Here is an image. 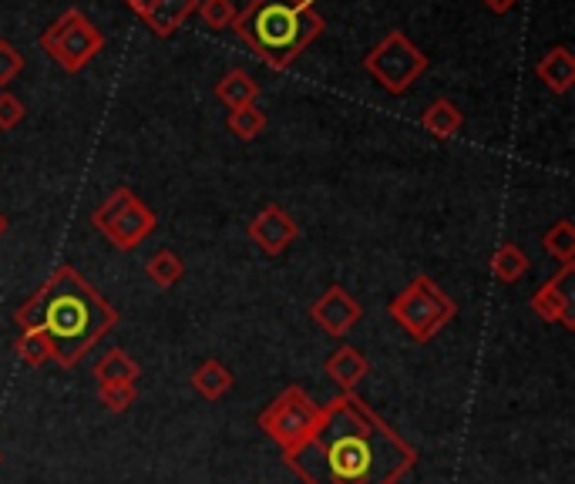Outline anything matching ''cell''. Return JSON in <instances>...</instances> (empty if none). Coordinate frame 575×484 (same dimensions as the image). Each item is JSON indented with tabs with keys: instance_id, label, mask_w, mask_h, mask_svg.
Listing matches in <instances>:
<instances>
[{
	"instance_id": "obj_13",
	"label": "cell",
	"mask_w": 575,
	"mask_h": 484,
	"mask_svg": "<svg viewBox=\"0 0 575 484\" xmlns=\"http://www.w3.org/2000/svg\"><path fill=\"white\" fill-rule=\"evenodd\" d=\"M324 370H327L330 380H337L343 387V393H353V387H357L371 374V361L361 354L357 346H340L327 357Z\"/></svg>"
},
{
	"instance_id": "obj_29",
	"label": "cell",
	"mask_w": 575,
	"mask_h": 484,
	"mask_svg": "<svg viewBox=\"0 0 575 484\" xmlns=\"http://www.w3.org/2000/svg\"><path fill=\"white\" fill-rule=\"evenodd\" d=\"M125 4H128L131 11H136L139 17H145V14H149V11H152L155 4H159V0H125Z\"/></svg>"
},
{
	"instance_id": "obj_15",
	"label": "cell",
	"mask_w": 575,
	"mask_h": 484,
	"mask_svg": "<svg viewBox=\"0 0 575 484\" xmlns=\"http://www.w3.org/2000/svg\"><path fill=\"white\" fill-rule=\"evenodd\" d=\"M199 8V0H159V4L142 17L159 37H172L186 24V17Z\"/></svg>"
},
{
	"instance_id": "obj_22",
	"label": "cell",
	"mask_w": 575,
	"mask_h": 484,
	"mask_svg": "<svg viewBox=\"0 0 575 484\" xmlns=\"http://www.w3.org/2000/svg\"><path fill=\"white\" fill-rule=\"evenodd\" d=\"M542 249L549 256H555L562 267L565 262H575V226L568 223V219H559V223L542 236Z\"/></svg>"
},
{
	"instance_id": "obj_5",
	"label": "cell",
	"mask_w": 575,
	"mask_h": 484,
	"mask_svg": "<svg viewBox=\"0 0 575 484\" xmlns=\"http://www.w3.org/2000/svg\"><path fill=\"white\" fill-rule=\"evenodd\" d=\"M324 408L309 401V393L296 383L280 390V398L270 401V408L259 414V430L270 437L273 445H280L283 458L293 455L309 434L320 427Z\"/></svg>"
},
{
	"instance_id": "obj_21",
	"label": "cell",
	"mask_w": 575,
	"mask_h": 484,
	"mask_svg": "<svg viewBox=\"0 0 575 484\" xmlns=\"http://www.w3.org/2000/svg\"><path fill=\"white\" fill-rule=\"evenodd\" d=\"M14 350H17V357H21L27 367H44L48 361H55L51 340L44 337L40 330H21V337H17V343H14Z\"/></svg>"
},
{
	"instance_id": "obj_26",
	"label": "cell",
	"mask_w": 575,
	"mask_h": 484,
	"mask_svg": "<svg viewBox=\"0 0 575 484\" xmlns=\"http://www.w3.org/2000/svg\"><path fill=\"white\" fill-rule=\"evenodd\" d=\"M24 71V55L11 40H0V87H8Z\"/></svg>"
},
{
	"instance_id": "obj_6",
	"label": "cell",
	"mask_w": 575,
	"mask_h": 484,
	"mask_svg": "<svg viewBox=\"0 0 575 484\" xmlns=\"http://www.w3.org/2000/svg\"><path fill=\"white\" fill-rule=\"evenodd\" d=\"M92 226L121 252L139 249L159 226L155 212L136 199L131 189H115L95 212H92Z\"/></svg>"
},
{
	"instance_id": "obj_12",
	"label": "cell",
	"mask_w": 575,
	"mask_h": 484,
	"mask_svg": "<svg viewBox=\"0 0 575 484\" xmlns=\"http://www.w3.org/2000/svg\"><path fill=\"white\" fill-rule=\"evenodd\" d=\"M536 74H539V81L549 87L552 95H565L568 87L575 84V55L565 48V44H555V48H549L539 58Z\"/></svg>"
},
{
	"instance_id": "obj_2",
	"label": "cell",
	"mask_w": 575,
	"mask_h": 484,
	"mask_svg": "<svg viewBox=\"0 0 575 484\" xmlns=\"http://www.w3.org/2000/svg\"><path fill=\"white\" fill-rule=\"evenodd\" d=\"M21 330H40L51 340L55 361L78 367L105 333L115 330L118 310L74 267H58L14 314Z\"/></svg>"
},
{
	"instance_id": "obj_30",
	"label": "cell",
	"mask_w": 575,
	"mask_h": 484,
	"mask_svg": "<svg viewBox=\"0 0 575 484\" xmlns=\"http://www.w3.org/2000/svg\"><path fill=\"white\" fill-rule=\"evenodd\" d=\"M4 233H8V215L0 212V236H4Z\"/></svg>"
},
{
	"instance_id": "obj_28",
	"label": "cell",
	"mask_w": 575,
	"mask_h": 484,
	"mask_svg": "<svg viewBox=\"0 0 575 484\" xmlns=\"http://www.w3.org/2000/svg\"><path fill=\"white\" fill-rule=\"evenodd\" d=\"M481 4H484V8H489L492 14H508V11H512V8L518 4V0H481Z\"/></svg>"
},
{
	"instance_id": "obj_17",
	"label": "cell",
	"mask_w": 575,
	"mask_h": 484,
	"mask_svg": "<svg viewBox=\"0 0 575 484\" xmlns=\"http://www.w3.org/2000/svg\"><path fill=\"white\" fill-rule=\"evenodd\" d=\"M139 364L128 350H108V354L95 364V380L102 383H136L139 380Z\"/></svg>"
},
{
	"instance_id": "obj_4",
	"label": "cell",
	"mask_w": 575,
	"mask_h": 484,
	"mask_svg": "<svg viewBox=\"0 0 575 484\" xmlns=\"http://www.w3.org/2000/svg\"><path fill=\"white\" fill-rule=\"evenodd\" d=\"M387 314L401 323V330L414 343H427L458 317V303L445 290H441L434 280L414 276L401 293L390 299Z\"/></svg>"
},
{
	"instance_id": "obj_9",
	"label": "cell",
	"mask_w": 575,
	"mask_h": 484,
	"mask_svg": "<svg viewBox=\"0 0 575 484\" xmlns=\"http://www.w3.org/2000/svg\"><path fill=\"white\" fill-rule=\"evenodd\" d=\"M528 306L539 320L575 330V262H565L549 283H542Z\"/></svg>"
},
{
	"instance_id": "obj_14",
	"label": "cell",
	"mask_w": 575,
	"mask_h": 484,
	"mask_svg": "<svg viewBox=\"0 0 575 484\" xmlns=\"http://www.w3.org/2000/svg\"><path fill=\"white\" fill-rule=\"evenodd\" d=\"M215 98L223 102L226 108L256 105V98H259V84L253 81V74H249V71L233 68V71H226L223 78L215 81Z\"/></svg>"
},
{
	"instance_id": "obj_18",
	"label": "cell",
	"mask_w": 575,
	"mask_h": 484,
	"mask_svg": "<svg viewBox=\"0 0 575 484\" xmlns=\"http://www.w3.org/2000/svg\"><path fill=\"white\" fill-rule=\"evenodd\" d=\"M421 128L427 131V135H434V139H455L458 128H461V111H458L451 102L437 98V102H431V105L424 108Z\"/></svg>"
},
{
	"instance_id": "obj_20",
	"label": "cell",
	"mask_w": 575,
	"mask_h": 484,
	"mask_svg": "<svg viewBox=\"0 0 575 484\" xmlns=\"http://www.w3.org/2000/svg\"><path fill=\"white\" fill-rule=\"evenodd\" d=\"M186 276V262H183V256H175L172 249H159L152 259H149V280L155 283V286H162V290H168V286H175Z\"/></svg>"
},
{
	"instance_id": "obj_24",
	"label": "cell",
	"mask_w": 575,
	"mask_h": 484,
	"mask_svg": "<svg viewBox=\"0 0 575 484\" xmlns=\"http://www.w3.org/2000/svg\"><path fill=\"white\" fill-rule=\"evenodd\" d=\"M98 401L105 404V411L125 414L131 404L139 401V390H136V383H102L98 387Z\"/></svg>"
},
{
	"instance_id": "obj_19",
	"label": "cell",
	"mask_w": 575,
	"mask_h": 484,
	"mask_svg": "<svg viewBox=\"0 0 575 484\" xmlns=\"http://www.w3.org/2000/svg\"><path fill=\"white\" fill-rule=\"evenodd\" d=\"M525 273H528V256H525L521 246L502 243V246L492 252V276H495L498 283H518Z\"/></svg>"
},
{
	"instance_id": "obj_10",
	"label": "cell",
	"mask_w": 575,
	"mask_h": 484,
	"mask_svg": "<svg viewBox=\"0 0 575 484\" xmlns=\"http://www.w3.org/2000/svg\"><path fill=\"white\" fill-rule=\"evenodd\" d=\"M361 317H364V306L343 286H330L314 306H309V320H314L327 337H337V340H343L353 327H357Z\"/></svg>"
},
{
	"instance_id": "obj_3",
	"label": "cell",
	"mask_w": 575,
	"mask_h": 484,
	"mask_svg": "<svg viewBox=\"0 0 575 484\" xmlns=\"http://www.w3.org/2000/svg\"><path fill=\"white\" fill-rule=\"evenodd\" d=\"M324 17L306 0H249L236 11L233 31L273 71L290 68L324 34Z\"/></svg>"
},
{
	"instance_id": "obj_11",
	"label": "cell",
	"mask_w": 575,
	"mask_h": 484,
	"mask_svg": "<svg viewBox=\"0 0 575 484\" xmlns=\"http://www.w3.org/2000/svg\"><path fill=\"white\" fill-rule=\"evenodd\" d=\"M246 233L267 256L286 252L296 243V236H300L293 215L286 209H280V205H267L259 215H253V223L246 226Z\"/></svg>"
},
{
	"instance_id": "obj_1",
	"label": "cell",
	"mask_w": 575,
	"mask_h": 484,
	"mask_svg": "<svg viewBox=\"0 0 575 484\" xmlns=\"http://www.w3.org/2000/svg\"><path fill=\"white\" fill-rule=\"evenodd\" d=\"M283 461L303 484H397L418 464V451L357 393H340Z\"/></svg>"
},
{
	"instance_id": "obj_7",
	"label": "cell",
	"mask_w": 575,
	"mask_h": 484,
	"mask_svg": "<svg viewBox=\"0 0 575 484\" xmlns=\"http://www.w3.org/2000/svg\"><path fill=\"white\" fill-rule=\"evenodd\" d=\"M364 68L387 95H404L427 71V55L404 31H390L384 40H377L371 48V55L364 58Z\"/></svg>"
},
{
	"instance_id": "obj_27",
	"label": "cell",
	"mask_w": 575,
	"mask_h": 484,
	"mask_svg": "<svg viewBox=\"0 0 575 484\" xmlns=\"http://www.w3.org/2000/svg\"><path fill=\"white\" fill-rule=\"evenodd\" d=\"M21 121H24V102H21L17 95L4 92V95H0V128L11 131V128H17Z\"/></svg>"
},
{
	"instance_id": "obj_25",
	"label": "cell",
	"mask_w": 575,
	"mask_h": 484,
	"mask_svg": "<svg viewBox=\"0 0 575 484\" xmlns=\"http://www.w3.org/2000/svg\"><path fill=\"white\" fill-rule=\"evenodd\" d=\"M199 17L206 21L209 31H226L236 21V4H233V0H202Z\"/></svg>"
},
{
	"instance_id": "obj_16",
	"label": "cell",
	"mask_w": 575,
	"mask_h": 484,
	"mask_svg": "<svg viewBox=\"0 0 575 484\" xmlns=\"http://www.w3.org/2000/svg\"><path fill=\"white\" fill-rule=\"evenodd\" d=\"M192 387L206 401H223L226 393L233 390V370L226 364H219V361H202L192 370Z\"/></svg>"
},
{
	"instance_id": "obj_23",
	"label": "cell",
	"mask_w": 575,
	"mask_h": 484,
	"mask_svg": "<svg viewBox=\"0 0 575 484\" xmlns=\"http://www.w3.org/2000/svg\"><path fill=\"white\" fill-rule=\"evenodd\" d=\"M230 131H233L239 142H253V139L262 135V131H267V115H262L256 105L233 108L230 111Z\"/></svg>"
},
{
	"instance_id": "obj_8",
	"label": "cell",
	"mask_w": 575,
	"mask_h": 484,
	"mask_svg": "<svg viewBox=\"0 0 575 484\" xmlns=\"http://www.w3.org/2000/svg\"><path fill=\"white\" fill-rule=\"evenodd\" d=\"M40 48L51 55L58 68L78 74L87 61H95L105 48V34L81 11H64L48 31L40 34Z\"/></svg>"
}]
</instances>
